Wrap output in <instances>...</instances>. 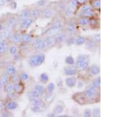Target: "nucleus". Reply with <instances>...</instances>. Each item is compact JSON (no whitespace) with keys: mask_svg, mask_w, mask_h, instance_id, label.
<instances>
[{"mask_svg":"<svg viewBox=\"0 0 133 117\" xmlns=\"http://www.w3.org/2000/svg\"><path fill=\"white\" fill-rule=\"evenodd\" d=\"M5 42L4 41H1L0 42V54H3L5 52V47H6Z\"/></svg>","mask_w":133,"mask_h":117,"instance_id":"nucleus-24","label":"nucleus"},{"mask_svg":"<svg viewBox=\"0 0 133 117\" xmlns=\"http://www.w3.org/2000/svg\"><path fill=\"white\" fill-rule=\"evenodd\" d=\"M75 42L77 45H82L83 43H85V39L83 37H79L75 40Z\"/></svg>","mask_w":133,"mask_h":117,"instance_id":"nucleus-23","label":"nucleus"},{"mask_svg":"<svg viewBox=\"0 0 133 117\" xmlns=\"http://www.w3.org/2000/svg\"><path fill=\"white\" fill-rule=\"evenodd\" d=\"M17 24V21L14 18H10L7 20L6 23V29H10L14 27Z\"/></svg>","mask_w":133,"mask_h":117,"instance_id":"nucleus-6","label":"nucleus"},{"mask_svg":"<svg viewBox=\"0 0 133 117\" xmlns=\"http://www.w3.org/2000/svg\"><path fill=\"white\" fill-rule=\"evenodd\" d=\"M68 30L70 33H74L75 30V27L74 23H70L68 25Z\"/></svg>","mask_w":133,"mask_h":117,"instance_id":"nucleus-33","label":"nucleus"},{"mask_svg":"<svg viewBox=\"0 0 133 117\" xmlns=\"http://www.w3.org/2000/svg\"><path fill=\"white\" fill-rule=\"evenodd\" d=\"M1 29H2V25L1 24H0V31L1 30Z\"/></svg>","mask_w":133,"mask_h":117,"instance_id":"nucleus-55","label":"nucleus"},{"mask_svg":"<svg viewBox=\"0 0 133 117\" xmlns=\"http://www.w3.org/2000/svg\"><path fill=\"white\" fill-rule=\"evenodd\" d=\"M65 35H63V34H61V35H57V36H56L55 38L54 41L55 43H61L62 41H63L65 39Z\"/></svg>","mask_w":133,"mask_h":117,"instance_id":"nucleus-19","label":"nucleus"},{"mask_svg":"<svg viewBox=\"0 0 133 117\" xmlns=\"http://www.w3.org/2000/svg\"><path fill=\"white\" fill-rule=\"evenodd\" d=\"M17 49L15 46H11L9 48V52L11 54H15L17 53Z\"/></svg>","mask_w":133,"mask_h":117,"instance_id":"nucleus-34","label":"nucleus"},{"mask_svg":"<svg viewBox=\"0 0 133 117\" xmlns=\"http://www.w3.org/2000/svg\"><path fill=\"white\" fill-rule=\"evenodd\" d=\"M89 57L87 55L79 56L76 63V66L79 69H85L88 66Z\"/></svg>","mask_w":133,"mask_h":117,"instance_id":"nucleus-1","label":"nucleus"},{"mask_svg":"<svg viewBox=\"0 0 133 117\" xmlns=\"http://www.w3.org/2000/svg\"><path fill=\"white\" fill-rule=\"evenodd\" d=\"M31 111L34 112H41L42 108H40V106H37V105H33L31 107Z\"/></svg>","mask_w":133,"mask_h":117,"instance_id":"nucleus-30","label":"nucleus"},{"mask_svg":"<svg viewBox=\"0 0 133 117\" xmlns=\"http://www.w3.org/2000/svg\"><path fill=\"white\" fill-rule=\"evenodd\" d=\"M21 79L23 80H27L29 79V75L27 73H22L21 74Z\"/></svg>","mask_w":133,"mask_h":117,"instance_id":"nucleus-42","label":"nucleus"},{"mask_svg":"<svg viewBox=\"0 0 133 117\" xmlns=\"http://www.w3.org/2000/svg\"><path fill=\"white\" fill-rule=\"evenodd\" d=\"M90 10H91V7H90V6H89V5H85L82 8V11L83 12H85L88 11H90Z\"/></svg>","mask_w":133,"mask_h":117,"instance_id":"nucleus-43","label":"nucleus"},{"mask_svg":"<svg viewBox=\"0 0 133 117\" xmlns=\"http://www.w3.org/2000/svg\"><path fill=\"white\" fill-rule=\"evenodd\" d=\"M52 15L53 12L52 11L50 10H46L43 12V16L44 18H50L52 16Z\"/></svg>","mask_w":133,"mask_h":117,"instance_id":"nucleus-22","label":"nucleus"},{"mask_svg":"<svg viewBox=\"0 0 133 117\" xmlns=\"http://www.w3.org/2000/svg\"><path fill=\"white\" fill-rule=\"evenodd\" d=\"M89 23V21L88 19H87V18H82V19H81V20H79V24H80L81 25H87Z\"/></svg>","mask_w":133,"mask_h":117,"instance_id":"nucleus-35","label":"nucleus"},{"mask_svg":"<svg viewBox=\"0 0 133 117\" xmlns=\"http://www.w3.org/2000/svg\"><path fill=\"white\" fill-rule=\"evenodd\" d=\"M11 40L12 42H13L14 43H20L21 41V36L18 35V34L14 33L13 35H11L10 36Z\"/></svg>","mask_w":133,"mask_h":117,"instance_id":"nucleus-10","label":"nucleus"},{"mask_svg":"<svg viewBox=\"0 0 133 117\" xmlns=\"http://www.w3.org/2000/svg\"><path fill=\"white\" fill-rule=\"evenodd\" d=\"M74 41H75V40L73 39V38H71V39H69L68 40V43L69 44H71L74 42Z\"/></svg>","mask_w":133,"mask_h":117,"instance_id":"nucleus-48","label":"nucleus"},{"mask_svg":"<svg viewBox=\"0 0 133 117\" xmlns=\"http://www.w3.org/2000/svg\"><path fill=\"white\" fill-rule=\"evenodd\" d=\"M92 5H93V7H95V8L99 7H100V5H101L100 0H96V1H94Z\"/></svg>","mask_w":133,"mask_h":117,"instance_id":"nucleus-41","label":"nucleus"},{"mask_svg":"<svg viewBox=\"0 0 133 117\" xmlns=\"http://www.w3.org/2000/svg\"><path fill=\"white\" fill-rule=\"evenodd\" d=\"M31 16V12L29 10H24L21 11L20 14H19L18 17L21 20H24V19L29 18Z\"/></svg>","mask_w":133,"mask_h":117,"instance_id":"nucleus-5","label":"nucleus"},{"mask_svg":"<svg viewBox=\"0 0 133 117\" xmlns=\"http://www.w3.org/2000/svg\"><path fill=\"white\" fill-rule=\"evenodd\" d=\"M31 102L33 104V105H37V106H41L42 104V102L39 98H35L31 101Z\"/></svg>","mask_w":133,"mask_h":117,"instance_id":"nucleus-28","label":"nucleus"},{"mask_svg":"<svg viewBox=\"0 0 133 117\" xmlns=\"http://www.w3.org/2000/svg\"><path fill=\"white\" fill-rule=\"evenodd\" d=\"M43 42L45 48L49 47H50L53 45V41L50 38H46V39L43 40Z\"/></svg>","mask_w":133,"mask_h":117,"instance_id":"nucleus-17","label":"nucleus"},{"mask_svg":"<svg viewBox=\"0 0 133 117\" xmlns=\"http://www.w3.org/2000/svg\"><path fill=\"white\" fill-rule=\"evenodd\" d=\"M3 37L5 38V39H8V38L10 37L11 34V32L9 30V29H6L5 30H4L3 33Z\"/></svg>","mask_w":133,"mask_h":117,"instance_id":"nucleus-31","label":"nucleus"},{"mask_svg":"<svg viewBox=\"0 0 133 117\" xmlns=\"http://www.w3.org/2000/svg\"><path fill=\"white\" fill-rule=\"evenodd\" d=\"M3 116H9V114L7 113V112H5L3 114Z\"/></svg>","mask_w":133,"mask_h":117,"instance_id":"nucleus-51","label":"nucleus"},{"mask_svg":"<svg viewBox=\"0 0 133 117\" xmlns=\"http://www.w3.org/2000/svg\"><path fill=\"white\" fill-rule=\"evenodd\" d=\"M12 82H14V83H17L18 81V79L17 77V76H12Z\"/></svg>","mask_w":133,"mask_h":117,"instance_id":"nucleus-47","label":"nucleus"},{"mask_svg":"<svg viewBox=\"0 0 133 117\" xmlns=\"http://www.w3.org/2000/svg\"><path fill=\"white\" fill-rule=\"evenodd\" d=\"M96 92V88L92 87V88L87 89L85 92V95L88 98H93L94 97V95H95Z\"/></svg>","mask_w":133,"mask_h":117,"instance_id":"nucleus-8","label":"nucleus"},{"mask_svg":"<svg viewBox=\"0 0 133 117\" xmlns=\"http://www.w3.org/2000/svg\"><path fill=\"white\" fill-rule=\"evenodd\" d=\"M4 4H5V1H4V0H0V7L4 5Z\"/></svg>","mask_w":133,"mask_h":117,"instance_id":"nucleus-49","label":"nucleus"},{"mask_svg":"<svg viewBox=\"0 0 133 117\" xmlns=\"http://www.w3.org/2000/svg\"><path fill=\"white\" fill-rule=\"evenodd\" d=\"M0 116H1V114H0Z\"/></svg>","mask_w":133,"mask_h":117,"instance_id":"nucleus-57","label":"nucleus"},{"mask_svg":"<svg viewBox=\"0 0 133 117\" xmlns=\"http://www.w3.org/2000/svg\"><path fill=\"white\" fill-rule=\"evenodd\" d=\"M65 82L66 85H67L69 88H74L75 86L76 83V80L74 78H66V79L65 80Z\"/></svg>","mask_w":133,"mask_h":117,"instance_id":"nucleus-7","label":"nucleus"},{"mask_svg":"<svg viewBox=\"0 0 133 117\" xmlns=\"http://www.w3.org/2000/svg\"><path fill=\"white\" fill-rule=\"evenodd\" d=\"M72 13H73V12H72V11L71 9H70V8H68V9H66V10L65 11V14L67 16H71Z\"/></svg>","mask_w":133,"mask_h":117,"instance_id":"nucleus-44","label":"nucleus"},{"mask_svg":"<svg viewBox=\"0 0 133 117\" xmlns=\"http://www.w3.org/2000/svg\"><path fill=\"white\" fill-rule=\"evenodd\" d=\"M65 72L66 75H74L76 73V69L73 66H66L65 67Z\"/></svg>","mask_w":133,"mask_h":117,"instance_id":"nucleus-9","label":"nucleus"},{"mask_svg":"<svg viewBox=\"0 0 133 117\" xmlns=\"http://www.w3.org/2000/svg\"><path fill=\"white\" fill-rule=\"evenodd\" d=\"M34 47L36 50H40L44 49L45 47L43 40H37V42H36L35 43H34Z\"/></svg>","mask_w":133,"mask_h":117,"instance_id":"nucleus-13","label":"nucleus"},{"mask_svg":"<svg viewBox=\"0 0 133 117\" xmlns=\"http://www.w3.org/2000/svg\"><path fill=\"white\" fill-rule=\"evenodd\" d=\"M62 26V25L61 23L57 22V23H56L53 27H51L50 29H49L48 30H47L46 32H45L44 35H46V36H48L55 35L56 33H57V32L61 29Z\"/></svg>","mask_w":133,"mask_h":117,"instance_id":"nucleus-3","label":"nucleus"},{"mask_svg":"<svg viewBox=\"0 0 133 117\" xmlns=\"http://www.w3.org/2000/svg\"><path fill=\"white\" fill-rule=\"evenodd\" d=\"M2 85H3V84H1V81H0V89H1V88H2Z\"/></svg>","mask_w":133,"mask_h":117,"instance_id":"nucleus-54","label":"nucleus"},{"mask_svg":"<svg viewBox=\"0 0 133 117\" xmlns=\"http://www.w3.org/2000/svg\"><path fill=\"white\" fill-rule=\"evenodd\" d=\"M77 1H78V3H79L83 4V3H85V0H77Z\"/></svg>","mask_w":133,"mask_h":117,"instance_id":"nucleus-50","label":"nucleus"},{"mask_svg":"<svg viewBox=\"0 0 133 117\" xmlns=\"http://www.w3.org/2000/svg\"><path fill=\"white\" fill-rule=\"evenodd\" d=\"M34 90H36L37 92L39 93L40 95H42L44 92V87L40 85H36L35 88H34Z\"/></svg>","mask_w":133,"mask_h":117,"instance_id":"nucleus-20","label":"nucleus"},{"mask_svg":"<svg viewBox=\"0 0 133 117\" xmlns=\"http://www.w3.org/2000/svg\"><path fill=\"white\" fill-rule=\"evenodd\" d=\"M6 73L7 74H10V75H14V74L16 73V69L13 66L8 65L6 67Z\"/></svg>","mask_w":133,"mask_h":117,"instance_id":"nucleus-12","label":"nucleus"},{"mask_svg":"<svg viewBox=\"0 0 133 117\" xmlns=\"http://www.w3.org/2000/svg\"><path fill=\"white\" fill-rule=\"evenodd\" d=\"M91 73L94 75H96V74H98L100 72V67L98 66V65H92L91 69Z\"/></svg>","mask_w":133,"mask_h":117,"instance_id":"nucleus-15","label":"nucleus"},{"mask_svg":"<svg viewBox=\"0 0 133 117\" xmlns=\"http://www.w3.org/2000/svg\"><path fill=\"white\" fill-rule=\"evenodd\" d=\"M100 83H101V79H100V78H98L96 79L95 80H94V82H93V87L94 88H97L100 85Z\"/></svg>","mask_w":133,"mask_h":117,"instance_id":"nucleus-36","label":"nucleus"},{"mask_svg":"<svg viewBox=\"0 0 133 117\" xmlns=\"http://www.w3.org/2000/svg\"><path fill=\"white\" fill-rule=\"evenodd\" d=\"M93 115L94 116H98L100 115V109L99 108H95L93 110Z\"/></svg>","mask_w":133,"mask_h":117,"instance_id":"nucleus-37","label":"nucleus"},{"mask_svg":"<svg viewBox=\"0 0 133 117\" xmlns=\"http://www.w3.org/2000/svg\"><path fill=\"white\" fill-rule=\"evenodd\" d=\"M17 106H18V104L15 101H11L9 103H8L7 107L8 108V109L9 110H14L17 108Z\"/></svg>","mask_w":133,"mask_h":117,"instance_id":"nucleus-18","label":"nucleus"},{"mask_svg":"<svg viewBox=\"0 0 133 117\" xmlns=\"http://www.w3.org/2000/svg\"><path fill=\"white\" fill-rule=\"evenodd\" d=\"M33 19H31L30 18L24 19V20H21V26L23 29H27L28 27L30 26V25L33 23Z\"/></svg>","mask_w":133,"mask_h":117,"instance_id":"nucleus-4","label":"nucleus"},{"mask_svg":"<svg viewBox=\"0 0 133 117\" xmlns=\"http://www.w3.org/2000/svg\"><path fill=\"white\" fill-rule=\"evenodd\" d=\"M83 115H84V116H86V117L91 116V110L89 109H86L84 111V112H83Z\"/></svg>","mask_w":133,"mask_h":117,"instance_id":"nucleus-38","label":"nucleus"},{"mask_svg":"<svg viewBox=\"0 0 133 117\" xmlns=\"http://www.w3.org/2000/svg\"><path fill=\"white\" fill-rule=\"evenodd\" d=\"M48 116H55V114H48Z\"/></svg>","mask_w":133,"mask_h":117,"instance_id":"nucleus-53","label":"nucleus"},{"mask_svg":"<svg viewBox=\"0 0 133 117\" xmlns=\"http://www.w3.org/2000/svg\"><path fill=\"white\" fill-rule=\"evenodd\" d=\"M21 41L25 43H30L32 41L30 36L27 35V34H25V35H23L22 36H21Z\"/></svg>","mask_w":133,"mask_h":117,"instance_id":"nucleus-14","label":"nucleus"},{"mask_svg":"<svg viewBox=\"0 0 133 117\" xmlns=\"http://www.w3.org/2000/svg\"><path fill=\"white\" fill-rule=\"evenodd\" d=\"M2 84L5 85L6 83L8 82V74H4L3 76H1V79H0Z\"/></svg>","mask_w":133,"mask_h":117,"instance_id":"nucleus-29","label":"nucleus"},{"mask_svg":"<svg viewBox=\"0 0 133 117\" xmlns=\"http://www.w3.org/2000/svg\"><path fill=\"white\" fill-rule=\"evenodd\" d=\"M65 61L66 63L68 64V65H74L75 63V60H74V59L73 58L72 56H68L66 57V59H65Z\"/></svg>","mask_w":133,"mask_h":117,"instance_id":"nucleus-27","label":"nucleus"},{"mask_svg":"<svg viewBox=\"0 0 133 117\" xmlns=\"http://www.w3.org/2000/svg\"><path fill=\"white\" fill-rule=\"evenodd\" d=\"M63 111V106L61 105H57L56 106L54 110H53V112H54L55 114H59L62 113Z\"/></svg>","mask_w":133,"mask_h":117,"instance_id":"nucleus-21","label":"nucleus"},{"mask_svg":"<svg viewBox=\"0 0 133 117\" xmlns=\"http://www.w3.org/2000/svg\"><path fill=\"white\" fill-rule=\"evenodd\" d=\"M45 60V56L43 54H36L32 56L29 60V63L31 66H38L41 65Z\"/></svg>","mask_w":133,"mask_h":117,"instance_id":"nucleus-2","label":"nucleus"},{"mask_svg":"<svg viewBox=\"0 0 133 117\" xmlns=\"http://www.w3.org/2000/svg\"><path fill=\"white\" fill-rule=\"evenodd\" d=\"M40 80H41V82H43V83H46V82H48V80H49L48 75L45 73H42L41 75H40Z\"/></svg>","mask_w":133,"mask_h":117,"instance_id":"nucleus-26","label":"nucleus"},{"mask_svg":"<svg viewBox=\"0 0 133 117\" xmlns=\"http://www.w3.org/2000/svg\"><path fill=\"white\" fill-rule=\"evenodd\" d=\"M12 88H13V90L15 92L18 93H21L24 90V87L21 84H17L16 83L14 85V86H12Z\"/></svg>","mask_w":133,"mask_h":117,"instance_id":"nucleus-11","label":"nucleus"},{"mask_svg":"<svg viewBox=\"0 0 133 117\" xmlns=\"http://www.w3.org/2000/svg\"><path fill=\"white\" fill-rule=\"evenodd\" d=\"M1 64H2V62H1V60H0V66H1Z\"/></svg>","mask_w":133,"mask_h":117,"instance_id":"nucleus-56","label":"nucleus"},{"mask_svg":"<svg viewBox=\"0 0 133 117\" xmlns=\"http://www.w3.org/2000/svg\"><path fill=\"white\" fill-rule=\"evenodd\" d=\"M83 15L87 17H91L92 15H93V12H92L91 10H90V11H88L83 12Z\"/></svg>","mask_w":133,"mask_h":117,"instance_id":"nucleus-45","label":"nucleus"},{"mask_svg":"<svg viewBox=\"0 0 133 117\" xmlns=\"http://www.w3.org/2000/svg\"><path fill=\"white\" fill-rule=\"evenodd\" d=\"M94 39L95 40L96 42H99L100 41V35L97 34V35H95L94 36Z\"/></svg>","mask_w":133,"mask_h":117,"instance_id":"nucleus-46","label":"nucleus"},{"mask_svg":"<svg viewBox=\"0 0 133 117\" xmlns=\"http://www.w3.org/2000/svg\"><path fill=\"white\" fill-rule=\"evenodd\" d=\"M55 89V85L53 83H50L48 85V90L50 93H51Z\"/></svg>","mask_w":133,"mask_h":117,"instance_id":"nucleus-32","label":"nucleus"},{"mask_svg":"<svg viewBox=\"0 0 133 117\" xmlns=\"http://www.w3.org/2000/svg\"><path fill=\"white\" fill-rule=\"evenodd\" d=\"M13 90V88H12V85L11 83L7 82L4 85V91L6 93H10L12 92Z\"/></svg>","mask_w":133,"mask_h":117,"instance_id":"nucleus-16","label":"nucleus"},{"mask_svg":"<svg viewBox=\"0 0 133 117\" xmlns=\"http://www.w3.org/2000/svg\"><path fill=\"white\" fill-rule=\"evenodd\" d=\"M2 109H3V105H2L1 103L0 102V111H1Z\"/></svg>","mask_w":133,"mask_h":117,"instance_id":"nucleus-52","label":"nucleus"},{"mask_svg":"<svg viewBox=\"0 0 133 117\" xmlns=\"http://www.w3.org/2000/svg\"><path fill=\"white\" fill-rule=\"evenodd\" d=\"M94 46H95V44L92 42H88L87 43V47L89 49H92L94 47Z\"/></svg>","mask_w":133,"mask_h":117,"instance_id":"nucleus-40","label":"nucleus"},{"mask_svg":"<svg viewBox=\"0 0 133 117\" xmlns=\"http://www.w3.org/2000/svg\"><path fill=\"white\" fill-rule=\"evenodd\" d=\"M70 7L72 8H76L77 7V5H78V1H76V0H73L71 2H70Z\"/></svg>","mask_w":133,"mask_h":117,"instance_id":"nucleus-39","label":"nucleus"},{"mask_svg":"<svg viewBox=\"0 0 133 117\" xmlns=\"http://www.w3.org/2000/svg\"><path fill=\"white\" fill-rule=\"evenodd\" d=\"M31 16L34 18H38L40 16V11L37 9L33 10L31 12Z\"/></svg>","mask_w":133,"mask_h":117,"instance_id":"nucleus-25","label":"nucleus"}]
</instances>
